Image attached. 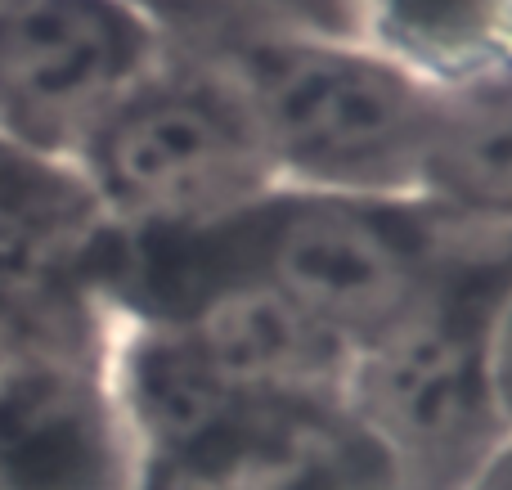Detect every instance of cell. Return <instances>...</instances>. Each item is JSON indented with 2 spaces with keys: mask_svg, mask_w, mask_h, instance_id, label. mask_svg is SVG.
Returning <instances> with one entry per match:
<instances>
[{
  "mask_svg": "<svg viewBox=\"0 0 512 490\" xmlns=\"http://www.w3.org/2000/svg\"><path fill=\"white\" fill-rule=\"evenodd\" d=\"M279 185L418 198L445 95L355 36L274 27L221 54Z\"/></svg>",
  "mask_w": 512,
  "mask_h": 490,
  "instance_id": "6da1fadb",
  "label": "cell"
},
{
  "mask_svg": "<svg viewBox=\"0 0 512 490\" xmlns=\"http://www.w3.org/2000/svg\"><path fill=\"white\" fill-rule=\"evenodd\" d=\"M508 275L512 239L463 230L432 293L355 351L346 414L387 455L400 490H459L508 432L490 387V311Z\"/></svg>",
  "mask_w": 512,
  "mask_h": 490,
  "instance_id": "7a4b0ae2",
  "label": "cell"
},
{
  "mask_svg": "<svg viewBox=\"0 0 512 490\" xmlns=\"http://www.w3.org/2000/svg\"><path fill=\"white\" fill-rule=\"evenodd\" d=\"M113 230H198L252 207L279 176L248 99L216 59H162L72 158Z\"/></svg>",
  "mask_w": 512,
  "mask_h": 490,
  "instance_id": "3957f363",
  "label": "cell"
},
{
  "mask_svg": "<svg viewBox=\"0 0 512 490\" xmlns=\"http://www.w3.org/2000/svg\"><path fill=\"white\" fill-rule=\"evenodd\" d=\"M162 59L144 0H0V131L72 162Z\"/></svg>",
  "mask_w": 512,
  "mask_h": 490,
  "instance_id": "277c9868",
  "label": "cell"
},
{
  "mask_svg": "<svg viewBox=\"0 0 512 490\" xmlns=\"http://www.w3.org/2000/svg\"><path fill=\"white\" fill-rule=\"evenodd\" d=\"M418 203L454 230L512 239V68L445 95Z\"/></svg>",
  "mask_w": 512,
  "mask_h": 490,
  "instance_id": "5b68a950",
  "label": "cell"
},
{
  "mask_svg": "<svg viewBox=\"0 0 512 490\" xmlns=\"http://www.w3.org/2000/svg\"><path fill=\"white\" fill-rule=\"evenodd\" d=\"M355 41L450 95L512 68V0H364Z\"/></svg>",
  "mask_w": 512,
  "mask_h": 490,
  "instance_id": "8992f818",
  "label": "cell"
},
{
  "mask_svg": "<svg viewBox=\"0 0 512 490\" xmlns=\"http://www.w3.org/2000/svg\"><path fill=\"white\" fill-rule=\"evenodd\" d=\"M95 230L77 167L0 131V270L77 261Z\"/></svg>",
  "mask_w": 512,
  "mask_h": 490,
  "instance_id": "52a82bcc",
  "label": "cell"
},
{
  "mask_svg": "<svg viewBox=\"0 0 512 490\" xmlns=\"http://www.w3.org/2000/svg\"><path fill=\"white\" fill-rule=\"evenodd\" d=\"M490 387H495L499 419L512 432V275L499 288V302L490 311Z\"/></svg>",
  "mask_w": 512,
  "mask_h": 490,
  "instance_id": "ba28073f",
  "label": "cell"
},
{
  "mask_svg": "<svg viewBox=\"0 0 512 490\" xmlns=\"http://www.w3.org/2000/svg\"><path fill=\"white\" fill-rule=\"evenodd\" d=\"M297 27L306 32H328V36H355L364 14V0H288Z\"/></svg>",
  "mask_w": 512,
  "mask_h": 490,
  "instance_id": "9c48e42d",
  "label": "cell"
},
{
  "mask_svg": "<svg viewBox=\"0 0 512 490\" xmlns=\"http://www.w3.org/2000/svg\"><path fill=\"white\" fill-rule=\"evenodd\" d=\"M459 490H512V432H504V437L486 450V459L472 468L468 482Z\"/></svg>",
  "mask_w": 512,
  "mask_h": 490,
  "instance_id": "30bf717a",
  "label": "cell"
}]
</instances>
